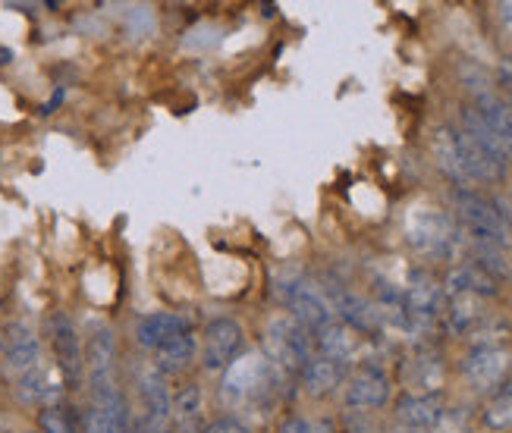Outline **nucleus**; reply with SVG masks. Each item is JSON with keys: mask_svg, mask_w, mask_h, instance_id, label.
I'll list each match as a JSON object with an SVG mask.
<instances>
[{"mask_svg": "<svg viewBox=\"0 0 512 433\" xmlns=\"http://www.w3.org/2000/svg\"><path fill=\"white\" fill-rule=\"evenodd\" d=\"M396 433H425V430H409V427H399Z\"/></svg>", "mask_w": 512, "mask_h": 433, "instance_id": "obj_32", "label": "nucleus"}, {"mask_svg": "<svg viewBox=\"0 0 512 433\" xmlns=\"http://www.w3.org/2000/svg\"><path fill=\"white\" fill-rule=\"evenodd\" d=\"M453 292H465V295H478V299H497L500 283L487 273L484 267H478L475 261H462L447 273V295Z\"/></svg>", "mask_w": 512, "mask_h": 433, "instance_id": "obj_15", "label": "nucleus"}, {"mask_svg": "<svg viewBox=\"0 0 512 433\" xmlns=\"http://www.w3.org/2000/svg\"><path fill=\"white\" fill-rule=\"evenodd\" d=\"M431 433H472V415L465 408H443Z\"/></svg>", "mask_w": 512, "mask_h": 433, "instance_id": "obj_24", "label": "nucleus"}, {"mask_svg": "<svg viewBox=\"0 0 512 433\" xmlns=\"http://www.w3.org/2000/svg\"><path fill=\"white\" fill-rule=\"evenodd\" d=\"M453 211L459 217V223L465 226V233L472 236V242L481 245H494L503 248L512 242V230H509V220L500 211V204L491 201L487 195L475 192V189H453Z\"/></svg>", "mask_w": 512, "mask_h": 433, "instance_id": "obj_1", "label": "nucleus"}, {"mask_svg": "<svg viewBox=\"0 0 512 433\" xmlns=\"http://www.w3.org/2000/svg\"><path fill=\"white\" fill-rule=\"evenodd\" d=\"M440 412H443L440 396L406 393L403 399L396 402V421H399V427H409V430H425V433H431V427L437 424Z\"/></svg>", "mask_w": 512, "mask_h": 433, "instance_id": "obj_17", "label": "nucleus"}, {"mask_svg": "<svg viewBox=\"0 0 512 433\" xmlns=\"http://www.w3.org/2000/svg\"><path fill=\"white\" fill-rule=\"evenodd\" d=\"M60 101H63V91H57V95H54V98H51L48 104L41 107V113H44V117H48V113H54V107H57Z\"/></svg>", "mask_w": 512, "mask_h": 433, "instance_id": "obj_30", "label": "nucleus"}, {"mask_svg": "<svg viewBox=\"0 0 512 433\" xmlns=\"http://www.w3.org/2000/svg\"><path fill=\"white\" fill-rule=\"evenodd\" d=\"M202 433H252L246 424H242L239 418H217V421H211Z\"/></svg>", "mask_w": 512, "mask_h": 433, "instance_id": "obj_25", "label": "nucleus"}, {"mask_svg": "<svg viewBox=\"0 0 512 433\" xmlns=\"http://www.w3.org/2000/svg\"><path fill=\"white\" fill-rule=\"evenodd\" d=\"M264 358L280 364L286 371H302L311 361V333L305 327H299L293 317H277L264 327Z\"/></svg>", "mask_w": 512, "mask_h": 433, "instance_id": "obj_3", "label": "nucleus"}, {"mask_svg": "<svg viewBox=\"0 0 512 433\" xmlns=\"http://www.w3.org/2000/svg\"><path fill=\"white\" fill-rule=\"evenodd\" d=\"M497 10H500V19H503V26H506V29L512 32V4H500Z\"/></svg>", "mask_w": 512, "mask_h": 433, "instance_id": "obj_28", "label": "nucleus"}, {"mask_svg": "<svg viewBox=\"0 0 512 433\" xmlns=\"http://www.w3.org/2000/svg\"><path fill=\"white\" fill-rule=\"evenodd\" d=\"M387 399H390V377L381 368H374V364L352 371L343 383V402L349 408L371 412V408H384Z\"/></svg>", "mask_w": 512, "mask_h": 433, "instance_id": "obj_10", "label": "nucleus"}, {"mask_svg": "<svg viewBox=\"0 0 512 433\" xmlns=\"http://www.w3.org/2000/svg\"><path fill=\"white\" fill-rule=\"evenodd\" d=\"M48 336H51L57 371L63 374L66 383H76L85 368V352H82V339H79L73 317L66 311H54L48 317Z\"/></svg>", "mask_w": 512, "mask_h": 433, "instance_id": "obj_8", "label": "nucleus"}, {"mask_svg": "<svg viewBox=\"0 0 512 433\" xmlns=\"http://www.w3.org/2000/svg\"><path fill=\"white\" fill-rule=\"evenodd\" d=\"M472 107L481 113V120L491 126V132L497 135V142L503 145L506 157H512V107L497 95H484Z\"/></svg>", "mask_w": 512, "mask_h": 433, "instance_id": "obj_18", "label": "nucleus"}, {"mask_svg": "<svg viewBox=\"0 0 512 433\" xmlns=\"http://www.w3.org/2000/svg\"><path fill=\"white\" fill-rule=\"evenodd\" d=\"M431 154L437 167L447 173L459 189H469V173H465V164H462V148H459V129L453 126H437L434 135H431Z\"/></svg>", "mask_w": 512, "mask_h": 433, "instance_id": "obj_14", "label": "nucleus"}, {"mask_svg": "<svg viewBox=\"0 0 512 433\" xmlns=\"http://www.w3.org/2000/svg\"><path fill=\"white\" fill-rule=\"evenodd\" d=\"M189 333V321L173 311H154V314H145L136 321V330H132V336H136V343L148 352H158L161 346H167L170 339Z\"/></svg>", "mask_w": 512, "mask_h": 433, "instance_id": "obj_11", "label": "nucleus"}, {"mask_svg": "<svg viewBox=\"0 0 512 433\" xmlns=\"http://www.w3.org/2000/svg\"><path fill=\"white\" fill-rule=\"evenodd\" d=\"M136 433H170V421H158L151 415H142V421L136 424Z\"/></svg>", "mask_w": 512, "mask_h": 433, "instance_id": "obj_26", "label": "nucleus"}, {"mask_svg": "<svg viewBox=\"0 0 512 433\" xmlns=\"http://www.w3.org/2000/svg\"><path fill=\"white\" fill-rule=\"evenodd\" d=\"M139 393H142V402H145V415L158 418V421H170L173 415V396L167 390V377L158 374V371H145L139 377Z\"/></svg>", "mask_w": 512, "mask_h": 433, "instance_id": "obj_19", "label": "nucleus"}, {"mask_svg": "<svg viewBox=\"0 0 512 433\" xmlns=\"http://www.w3.org/2000/svg\"><path fill=\"white\" fill-rule=\"evenodd\" d=\"M38 433H82V427L73 408L57 402L48 408H38Z\"/></svg>", "mask_w": 512, "mask_h": 433, "instance_id": "obj_23", "label": "nucleus"}, {"mask_svg": "<svg viewBox=\"0 0 512 433\" xmlns=\"http://www.w3.org/2000/svg\"><path fill=\"white\" fill-rule=\"evenodd\" d=\"M13 63V51L10 48H0V66H10Z\"/></svg>", "mask_w": 512, "mask_h": 433, "instance_id": "obj_31", "label": "nucleus"}, {"mask_svg": "<svg viewBox=\"0 0 512 433\" xmlns=\"http://www.w3.org/2000/svg\"><path fill=\"white\" fill-rule=\"evenodd\" d=\"M311 343H315L318 355L324 358H337V361H352L355 352L362 349V333L359 330H352L349 324L343 321H330L324 324L321 330L311 333Z\"/></svg>", "mask_w": 512, "mask_h": 433, "instance_id": "obj_13", "label": "nucleus"}, {"mask_svg": "<svg viewBox=\"0 0 512 433\" xmlns=\"http://www.w3.org/2000/svg\"><path fill=\"white\" fill-rule=\"evenodd\" d=\"M302 386L308 396H330L333 390H340L349 377V364L337 358H324V355H311V361L299 371Z\"/></svg>", "mask_w": 512, "mask_h": 433, "instance_id": "obj_12", "label": "nucleus"}, {"mask_svg": "<svg viewBox=\"0 0 512 433\" xmlns=\"http://www.w3.org/2000/svg\"><path fill=\"white\" fill-rule=\"evenodd\" d=\"M280 295V302L286 305L289 317L305 327L308 333H315L321 330L324 324L333 321V305L327 302V295L315 286V283H308V280H289L286 286L277 289Z\"/></svg>", "mask_w": 512, "mask_h": 433, "instance_id": "obj_4", "label": "nucleus"}, {"mask_svg": "<svg viewBox=\"0 0 512 433\" xmlns=\"http://www.w3.org/2000/svg\"><path fill=\"white\" fill-rule=\"evenodd\" d=\"M512 352L506 346H475L462 358V377L475 393H494L509 380Z\"/></svg>", "mask_w": 512, "mask_h": 433, "instance_id": "obj_6", "label": "nucleus"}, {"mask_svg": "<svg viewBox=\"0 0 512 433\" xmlns=\"http://www.w3.org/2000/svg\"><path fill=\"white\" fill-rule=\"evenodd\" d=\"M242 346H246V330H242V324H236L233 317H217V321H211L202 336L205 371H211V374L227 371L239 358Z\"/></svg>", "mask_w": 512, "mask_h": 433, "instance_id": "obj_7", "label": "nucleus"}, {"mask_svg": "<svg viewBox=\"0 0 512 433\" xmlns=\"http://www.w3.org/2000/svg\"><path fill=\"white\" fill-rule=\"evenodd\" d=\"M412 393L418 396H440L443 386V361L437 355H418L412 361Z\"/></svg>", "mask_w": 512, "mask_h": 433, "instance_id": "obj_22", "label": "nucleus"}, {"mask_svg": "<svg viewBox=\"0 0 512 433\" xmlns=\"http://www.w3.org/2000/svg\"><path fill=\"white\" fill-rule=\"evenodd\" d=\"M305 433H333V427H330L327 421H315V424H308Z\"/></svg>", "mask_w": 512, "mask_h": 433, "instance_id": "obj_29", "label": "nucleus"}, {"mask_svg": "<svg viewBox=\"0 0 512 433\" xmlns=\"http://www.w3.org/2000/svg\"><path fill=\"white\" fill-rule=\"evenodd\" d=\"M443 321H447L450 333L472 336L484 324V299H478V295H465V292L447 295V311H443Z\"/></svg>", "mask_w": 512, "mask_h": 433, "instance_id": "obj_16", "label": "nucleus"}, {"mask_svg": "<svg viewBox=\"0 0 512 433\" xmlns=\"http://www.w3.org/2000/svg\"><path fill=\"white\" fill-rule=\"evenodd\" d=\"M195 358V339L192 333H183L170 339L167 346H161L154 352V371L164 374V377H173V374H183Z\"/></svg>", "mask_w": 512, "mask_h": 433, "instance_id": "obj_20", "label": "nucleus"}, {"mask_svg": "<svg viewBox=\"0 0 512 433\" xmlns=\"http://www.w3.org/2000/svg\"><path fill=\"white\" fill-rule=\"evenodd\" d=\"M0 358H4V368L19 380L41 368V346L38 336L29 324H7L0 330Z\"/></svg>", "mask_w": 512, "mask_h": 433, "instance_id": "obj_9", "label": "nucleus"}, {"mask_svg": "<svg viewBox=\"0 0 512 433\" xmlns=\"http://www.w3.org/2000/svg\"><path fill=\"white\" fill-rule=\"evenodd\" d=\"M406 239L415 252L431 258H450L459 242L450 214H443L440 208H415L406 217Z\"/></svg>", "mask_w": 512, "mask_h": 433, "instance_id": "obj_2", "label": "nucleus"}, {"mask_svg": "<svg viewBox=\"0 0 512 433\" xmlns=\"http://www.w3.org/2000/svg\"><path fill=\"white\" fill-rule=\"evenodd\" d=\"M440 302H443L440 286L428 277L425 270H412L409 280L403 283V289H399L396 314H399V321L409 324V327H425L440 314Z\"/></svg>", "mask_w": 512, "mask_h": 433, "instance_id": "obj_5", "label": "nucleus"}, {"mask_svg": "<svg viewBox=\"0 0 512 433\" xmlns=\"http://www.w3.org/2000/svg\"><path fill=\"white\" fill-rule=\"evenodd\" d=\"M305 430H308V421H302V418H286L277 433H305Z\"/></svg>", "mask_w": 512, "mask_h": 433, "instance_id": "obj_27", "label": "nucleus"}, {"mask_svg": "<svg viewBox=\"0 0 512 433\" xmlns=\"http://www.w3.org/2000/svg\"><path fill=\"white\" fill-rule=\"evenodd\" d=\"M481 424L494 433H512V380L500 383L481 408Z\"/></svg>", "mask_w": 512, "mask_h": 433, "instance_id": "obj_21", "label": "nucleus"}]
</instances>
